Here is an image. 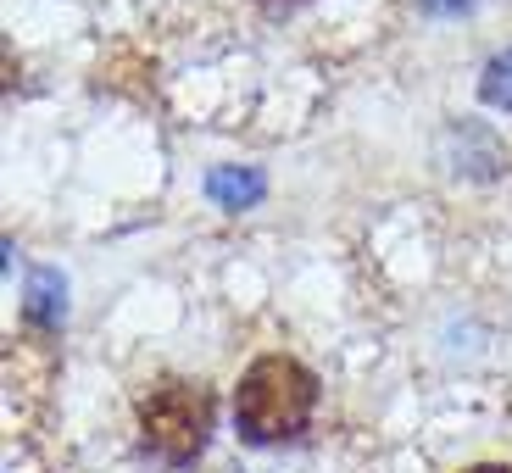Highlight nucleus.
Returning <instances> with one entry per match:
<instances>
[{
    "instance_id": "20e7f679",
    "label": "nucleus",
    "mask_w": 512,
    "mask_h": 473,
    "mask_svg": "<svg viewBox=\"0 0 512 473\" xmlns=\"http://www.w3.org/2000/svg\"><path fill=\"white\" fill-rule=\"evenodd\" d=\"M23 312L34 323H62V312H67V284H62V273H51V268H39L34 279H28V301H23Z\"/></svg>"
},
{
    "instance_id": "f257e3e1",
    "label": "nucleus",
    "mask_w": 512,
    "mask_h": 473,
    "mask_svg": "<svg viewBox=\"0 0 512 473\" xmlns=\"http://www.w3.org/2000/svg\"><path fill=\"white\" fill-rule=\"evenodd\" d=\"M312 412H318V373L307 362L284 357V351L256 357L234 384V429L251 446L295 440L312 423Z\"/></svg>"
},
{
    "instance_id": "7ed1b4c3",
    "label": "nucleus",
    "mask_w": 512,
    "mask_h": 473,
    "mask_svg": "<svg viewBox=\"0 0 512 473\" xmlns=\"http://www.w3.org/2000/svg\"><path fill=\"white\" fill-rule=\"evenodd\" d=\"M262 190H268V179H262L256 167H218V173H206V195H212L218 206H229V212L256 206Z\"/></svg>"
},
{
    "instance_id": "0eeeda50",
    "label": "nucleus",
    "mask_w": 512,
    "mask_h": 473,
    "mask_svg": "<svg viewBox=\"0 0 512 473\" xmlns=\"http://www.w3.org/2000/svg\"><path fill=\"white\" fill-rule=\"evenodd\" d=\"M462 473H512V468H501V462H479V468H462Z\"/></svg>"
},
{
    "instance_id": "f03ea898",
    "label": "nucleus",
    "mask_w": 512,
    "mask_h": 473,
    "mask_svg": "<svg viewBox=\"0 0 512 473\" xmlns=\"http://www.w3.org/2000/svg\"><path fill=\"white\" fill-rule=\"evenodd\" d=\"M212 390L201 379H162L140 401V451L162 468H190L212 440Z\"/></svg>"
},
{
    "instance_id": "423d86ee",
    "label": "nucleus",
    "mask_w": 512,
    "mask_h": 473,
    "mask_svg": "<svg viewBox=\"0 0 512 473\" xmlns=\"http://www.w3.org/2000/svg\"><path fill=\"white\" fill-rule=\"evenodd\" d=\"M418 6H423L429 17H462L468 6H474V0H418Z\"/></svg>"
},
{
    "instance_id": "39448f33",
    "label": "nucleus",
    "mask_w": 512,
    "mask_h": 473,
    "mask_svg": "<svg viewBox=\"0 0 512 473\" xmlns=\"http://www.w3.org/2000/svg\"><path fill=\"white\" fill-rule=\"evenodd\" d=\"M479 95H485L490 106H501V112H512V51L490 56L485 78H479Z\"/></svg>"
}]
</instances>
